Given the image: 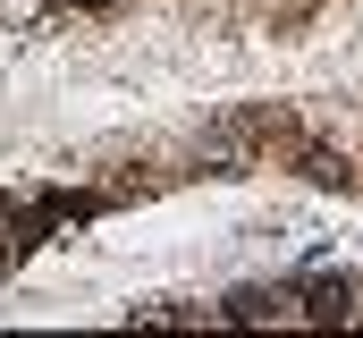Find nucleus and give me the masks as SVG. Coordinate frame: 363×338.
Here are the masks:
<instances>
[{
    "instance_id": "f257e3e1",
    "label": "nucleus",
    "mask_w": 363,
    "mask_h": 338,
    "mask_svg": "<svg viewBox=\"0 0 363 338\" xmlns=\"http://www.w3.org/2000/svg\"><path fill=\"white\" fill-rule=\"evenodd\" d=\"M60 17H93V9H110V0H51Z\"/></svg>"
}]
</instances>
